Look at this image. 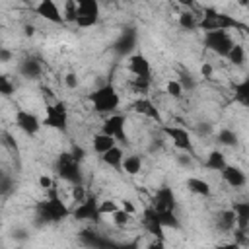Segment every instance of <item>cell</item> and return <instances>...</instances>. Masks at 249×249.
Segmentation results:
<instances>
[{
	"label": "cell",
	"instance_id": "1",
	"mask_svg": "<svg viewBox=\"0 0 249 249\" xmlns=\"http://www.w3.org/2000/svg\"><path fill=\"white\" fill-rule=\"evenodd\" d=\"M196 29H200L202 33L206 31H230V29H245V25L235 18V16H230V14H224V12H218L214 8H208L204 6L202 8V16L196 23Z\"/></svg>",
	"mask_w": 249,
	"mask_h": 249
},
{
	"label": "cell",
	"instance_id": "18",
	"mask_svg": "<svg viewBox=\"0 0 249 249\" xmlns=\"http://www.w3.org/2000/svg\"><path fill=\"white\" fill-rule=\"evenodd\" d=\"M121 171H124L130 177H136L142 173V158L138 154H124L123 163H121Z\"/></svg>",
	"mask_w": 249,
	"mask_h": 249
},
{
	"label": "cell",
	"instance_id": "19",
	"mask_svg": "<svg viewBox=\"0 0 249 249\" xmlns=\"http://www.w3.org/2000/svg\"><path fill=\"white\" fill-rule=\"evenodd\" d=\"M119 142L115 140V138H111V136H107V134H103V132H95L93 136H91V150L95 152V154H105L107 150H111L113 146H117Z\"/></svg>",
	"mask_w": 249,
	"mask_h": 249
},
{
	"label": "cell",
	"instance_id": "36",
	"mask_svg": "<svg viewBox=\"0 0 249 249\" xmlns=\"http://www.w3.org/2000/svg\"><path fill=\"white\" fill-rule=\"evenodd\" d=\"M37 185H39V189H41V191H45V193H47V191H51L56 183H54V179H53L49 173H41V175L37 177Z\"/></svg>",
	"mask_w": 249,
	"mask_h": 249
},
{
	"label": "cell",
	"instance_id": "6",
	"mask_svg": "<svg viewBox=\"0 0 249 249\" xmlns=\"http://www.w3.org/2000/svg\"><path fill=\"white\" fill-rule=\"evenodd\" d=\"M161 132L169 138V142H171L179 152H185V154L195 156L193 136H191V132H189L185 126H179V124H163V126H161Z\"/></svg>",
	"mask_w": 249,
	"mask_h": 249
},
{
	"label": "cell",
	"instance_id": "13",
	"mask_svg": "<svg viewBox=\"0 0 249 249\" xmlns=\"http://www.w3.org/2000/svg\"><path fill=\"white\" fill-rule=\"evenodd\" d=\"M132 111L140 117H146L150 121H156L158 124H163V119H161V113H160V107L150 99V97H136L134 103H132Z\"/></svg>",
	"mask_w": 249,
	"mask_h": 249
},
{
	"label": "cell",
	"instance_id": "7",
	"mask_svg": "<svg viewBox=\"0 0 249 249\" xmlns=\"http://www.w3.org/2000/svg\"><path fill=\"white\" fill-rule=\"evenodd\" d=\"M202 39H204V47L208 51H212L214 54L224 56V58L235 45L230 31H206V33H202Z\"/></svg>",
	"mask_w": 249,
	"mask_h": 249
},
{
	"label": "cell",
	"instance_id": "14",
	"mask_svg": "<svg viewBox=\"0 0 249 249\" xmlns=\"http://www.w3.org/2000/svg\"><path fill=\"white\" fill-rule=\"evenodd\" d=\"M33 10H35V14H37L39 18H43V19L54 23V25L64 23L62 14H60V6H58L54 0H41V2H37V4L33 6Z\"/></svg>",
	"mask_w": 249,
	"mask_h": 249
},
{
	"label": "cell",
	"instance_id": "33",
	"mask_svg": "<svg viewBox=\"0 0 249 249\" xmlns=\"http://www.w3.org/2000/svg\"><path fill=\"white\" fill-rule=\"evenodd\" d=\"M60 14H62V19H64V21L74 23V19H76V2H74V0H66V2L62 4Z\"/></svg>",
	"mask_w": 249,
	"mask_h": 249
},
{
	"label": "cell",
	"instance_id": "32",
	"mask_svg": "<svg viewBox=\"0 0 249 249\" xmlns=\"http://www.w3.org/2000/svg\"><path fill=\"white\" fill-rule=\"evenodd\" d=\"M14 91H16V86H14L12 78H10L8 74L0 72V95H2V97H10Z\"/></svg>",
	"mask_w": 249,
	"mask_h": 249
},
{
	"label": "cell",
	"instance_id": "37",
	"mask_svg": "<svg viewBox=\"0 0 249 249\" xmlns=\"http://www.w3.org/2000/svg\"><path fill=\"white\" fill-rule=\"evenodd\" d=\"M62 82H64V86H66L70 91L78 89V86H80V78H78V74H76V72H66V74H64V78H62Z\"/></svg>",
	"mask_w": 249,
	"mask_h": 249
},
{
	"label": "cell",
	"instance_id": "16",
	"mask_svg": "<svg viewBox=\"0 0 249 249\" xmlns=\"http://www.w3.org/2000/svg\"><path fill=\"white\" fill-rule=\"evenodd\" d=\"M185 187L195 196H204V198L212 196V185L206 179H202V177H195V175L187 177L185 179Z\"/></svg>",
	"mask_w": 249,
	"mask_h": 249
},
{
	"label": "cell",
	"instance_id": "31",
	"mask_svg": "<svg viewBox=\"0 0 249 249\" xmlns=\"http://www.w3.org/2000/svg\"><path fill=\"white\" fill-rule=\"evenodd\" d=\"M158 222L161 224V228H171V230H177L179 228V220L175 216V212H158Z\"/></svg>",
	"mask_w": 249,
	"mask_h": 249
},
{
	"label": "cell",
	"instance_id": "15",
	"mask_svg": "<svg viewBox=\"0 0 249 249\" xmlns=\"http://www.w3.org/2000/svg\"><path fill=\"white\" fill-rule=\"evenodd\" d=\"M220 177H222V181H224L228 187H231V189H241V187L247 185V175H245V171H243L241 167H237V165H231V163H228V165L220 171Z\"/></svg>",
	"mask_w": 249,
	"mask_h": 249
},
{
	"label": "cell",
	"instance_id": "41",
	"mask_svg": "<svg viewBox=\"0 0 249 249\" xmlns=\"http://www.w3.org/2000/svg\"><path fill=\"white\" fill-rule=\"evenodd\" d=\"M23 31H25V35L29 37V35H33V33H35V27H33V25H25V27H23Z\"/></svg>",
	"mask_w": 249,
	"mask_h": 249
},
{
	"label": "cell",
	"instance_id": "25",
	"mask_svg": "<svg viewBox=\"0 0 249 249\" xmlns=\"http://www.w3.org/2000/svg\"><path fill=\"white\" fill-rule=\"evenodd\" d=\"M177 23H179L181 29H185V31H193V29H196L198 16H195V14L189 12V10H183V12L177 16Z\"/></svg>",
	"mask_w": 249,
	"mask_h": 249
},
{
	"label": "cell",
	"instance_id": "8",
	"mask_svg": "<svg viewBox=\"0 0 249 249\" xmlns=\"http://www.w3.org/2000/svg\"><path fill=\"white\" fill-rule=\"evenodd\" d=\"M124 126H126V117L123 113H113L109 117H105L101 121V126H99V132L115 138L117 142H124L126 140V132H124Z\"/></svg>",
	"mask_w": 249,
	"mask_h": 249
},
{
	"label": "cell",
	"instance_id": "24",
	"mask_svg": "<svg viewBox=\"0 0 249 249\" xmlns=\"http://www.w3.org/2000/svg\"><path fill=\"white\" fill-rule=\"evenodd\" d=\"M233 101L241 107H249V80L243 78L239 82H233Z\"/></svg>",
	"mask_w": 249,
	"mask_h": 249
},
{
	"label": "cell",
	"instance_id": "35",
	"mask_svg": "<svg viewBox=\"0 0 249 249\" xmlns=\"http://www.w3.org/2000/svg\"><path fill=\"white\" fill-rule=\"evenodd\" d=\"M21 72H23L27 78H35V76L41 74V66H39V62H35V60H25V62L21 64Z\"/></svg>",
	"mask_w": 249,
	"mask_h": 249
},
{
	"label": "cell",
	"instance_id": "28",
	"mask_svg": "<svg viewBox=\"0 0 249 249\" xmlns=\"http://www.w3.org/2000/svg\"><path fill=\"white\" fill-rule=\"evenodd\" d=\"M109 218H111V224H113L115 228H119V230H124V228H128V226L132 224V214L124 212L123 208H119L117 212H113Z\"/></svg>",
	"mask_w": 249,
	"mask_h": 249
},
{
	"label": "cell",
	"instance_id": "12",
	"mask_svg": "<svg viewBox=\"0 0 249 249\" xmlns=\"http://www.w3.org/2000/svg\"><path fill=\"white\" fill-rule=\"evenodd\" d=\"M126 70L132 78H140V80H150L152 82V64L148 60L146 54L142 53H134L128 56L126 60Z\"/></svg>",
	"mask_w": 249,
	"mask_h": 249
},
{
	"label": "cell",
	"instance_id": "27",
	"mask_svg": "<svg viewBox=\"0 0 249 249\" xmlns=\"http://www.w3.org/2000/svg\"><path fill=\"white\" fill-rule=\"evenodd\" d=\"M119 208H121L119 200H115V198H111V196L97 200V212H99V216H111V214L117 212Z\"/></svg>",
	"mask_w": 249,
	"mask_h": 249
},
{
	"label": "cell",
	"instance_id": "2",
	"mask_svg": "<svg viewBox=\"0 0 249 249\" xmlns=\"http://www.w3.org/2000/svg\"><path fill=\"white\" fill-rule=\"evenodd\" d=\"M89 101H91V109L97 115L109 117L113 113H119L121 107V93L113 84H103L99 88H95L89 93Z\"/></svg>",
	"mask_w": 249,
	"mask_h": 249
},
{
	"label": "cell",
	"instance_id": "11",
	"mask_svg": "<svg viewBox=\"0 0 249 249\" xmlns=\"http://www.w3.org/2000/svg\"><path fill=\"white\" fill-rule=\"evenodd\" d=\"M14 123L16 126L23 132V134H29V136H35L39 130H41V119L37 117V113L33 111H27V109H16L14 113Z\"/></svg>",
	"mask_w": 249,
	"mask_h": 249
},
{
	"label": "cell",
	"instance_id": "20",
	"mask_svg": "<svg viewBox=\"0 0 249 249\" xmlns=\"http://www.w3.org/2000/svg\"><path fill=\"white\" fill-rule=\"evenodd\" d=\"M99 158H101L103 165L113 167V169H121V163H123V158H124V150L117 144V146H113L111 150H107L105 154H101Z\"/></svg>",
	"mask_w": 249,
	"mask_h": 249
},
{
	"label": "cell",
	"instance_id": "39",
	"mask_svg": "<svg viewBox=\"0 0 249 249\" xmlns=\"http://www.w3.org/2000/svg\"><path fill=\"white\" fill-rule=\"evenodd\" d=\"M200 74H202V78H212V74H214V66H212L210 62H202Z\"/></svg>",
	"mask_w": 249,
	"mask_h": 249
},
{
	"label": "cell",
	"instance_id": "3",
	"mask_svg": "<svg viewBox=\"0 0 249 249\" xmlns=\"http://www.w3.org/2000/svg\"><path fill=\"white\" fill-rule=\"evenodd\" d=\"M37 212H39V218H43L45 222H51V224H58V222H64L66 218H70V206L58 196L56 185L51 191H47V198L37 204Z\"/></svg>",
	"mask_w": 249,
	"mask_h": 249
},
{
	"label": "cell",
	"instance_id": "40",
	"mask_svg": "<svg viewBox=\"0 0 249 249\" xmlns=\"http://www.w3.org/2000/svg\"><path fill=\"white\" fill-rule=\"evenodd\" d=\"M214 249H241L235 241H228V243H218Z\"/></svg>",
	"mask_w": 249,
	"mask_h": 249
},
{
	"label": "cell",
	"instance_id": "38",
	"mask_svg": "<svg viewBox=\"0 0 249 249\" xmlns=\"http://www.w3.org/2000/svg\"><path fill=\"white\" fill-rule=\"evenodd\" d=\"M142 249H167V247H165V241L150 237V241H148V243H146V245H144Z\"/></svg>",
	"mask_w": 249,
	"mask_h": 249
},
{
	"label": "cell",
	"instance_id": "21",
	"mask_svg": "<svg viewBox=\"0 0 249 249\" xmlns=\"http://www.w3.org/2000/svg\"><path fill=\"white\" fill-rule=\"evenodd\" d=\"M226 165H228V161H226V154L222 150H210L206 154V158H204V167L210 169V171H218L220 173Z\"/></svg>",
	"mask_w": 249,
	"mask_h": 249
},
{
	"label": "cell",
	"instance_id": "10",
	"mask_svg": "<svg viewBox=\"0 0 249 249\" xmlns=\"http://www.w3.org/2000/svg\"><path fill=\"white\" fill-rule=\"evenodd\" d=\"M97 196L89 195L84 202L76 204L74 208H70V218H74L76 222H99V212H97Z\"/></svg>",
	"mask_w": 249,
	"mask_h": 249
},
{
	"label": "cell",
	"instance_id": "26",
	"mask_svg": "<svg viewBox=\"0 0 249 249\" xmlns=\"http://www.w3.org/2000/svg\"><path fill=\"white\" fill-rule=\"evenodd\" d=\"M226 58L231 66H243L245 64V47L241 43H235L231 47V51L226 54Z\"/></svg>",
	"mask_w": 249,
	"mask_h": 249
},
{
	"label": "cell",
	"instance_id": "34",
	"mask_svg": "<svg viewBox=\"0 0 249 249\" xmlns=\"http://www.w3.org/2000/svg\"><path fill=\"white\" fill-rule=\"evenodd\" d=\"M216 138H218V144H222V146H233L235 140H237V136L231 128H222Z\"/></svg>",
	"mask_w": 249,
	"mask_h": 249
},
{
	"label": "cell",
	"instance_id": "4",
	"mask_svg": "<svg viewBox=\"0 0 249 249\" xmlns=\"http://www.w3.org/2000/svg\"><path fill=\"white\" fill-rule=\"evenodd\" d=\"M41 124L54 132H66L70 124V111L68 105L62 99H54L45 105V117L41 119Z\"/></svg>",
	"mask_w": 249,
	"mask_h": 249
},
{
	"label": "cell",
	"instance_id": "5",
	"mask_svg": "<svg viewBox=\"0 0 249 249\" xmlns=\"http://www.w3.org/2000/svg\"><path fill=\"white\" fill-rule=\"evenodd\" d=\"M54 169H56V175L64 181V183H70V185H76V183H82V173H80V161L74 160V156L70 152H60L54 160Z\"/></svg>",
	"mask_w": 249,
	"mask_h": 249
},
{
	"label": "cell",
	"instance_id": "17",
	"mask_svg": "<svg viewBox=\"0 0 249 249\" xmlns=\"http://www.w3.org/2000/svg\"><path fill=\"white\" fill-rule=\"evenodd\" d=\"M230 208L235 214V230L247 231V226H249V202L239 200V202H233V206H230Z\"/></svg>",
	"mask_w": 249,
	"mask_h": 249
},
{
	"label": "cell",
	"instance_id": "23",
	"mask_svg": "<svg viewBox=\"0 0 249 249\" xmlns=\"http://www.w3.org/2000/svg\"><path fill=\"white\" fill-rule=\"evenodd\" d=\"M216 226L222 231H233L235 230V214L231 208H222L216 214Z\"/></svg>",
	"mask_w": 249,
	"mask_h": 249
},
{
	"label": "cell",
	"instance_id": "22",
	"mask_svg": "<svg viewBox=\"0 0 249 249\" xmlns=\"http://www.w3.org/2000/svg\"><path fill=\"white\" fill-rule=\"evenodd\" d=\"M76 18H97L99 19V4L95 0H78Z\"/></svg>",
	"mask_w": 249,
	"mask_h": 249
},
{
	"label": "cell",
	"instance_id": "9",
	"mask_svg": "<svg viewBox=\"0 0 249 249\" xmlns=\"http://www.w3.org/2000/svg\"><path fill=\"white\" fill-rule=\"evenodd\" d=\"M156 212H175V206H177V198H175V193L171 187L167 185H161L154 191L152 195V200L150 204Z\"/></svg>",
	"mask_w": 249,
	"mask_h": 249
},
{
	"label": "cell",
	"instance_id": "30",
	"mask_svg": "<svg viewBox=\"0 0 249 249\" xmlns=\"http://www.w3.org/2000/svg\"><path fill=\"white\" fill-rule=\"evenodd\" d=\"M183 93H185V88H183V84L179 82V80H167L165 82V95L167 97H171V99H181L183 97Z\"/></svg>",
	"mask_w": 249,
	"mask_h": 249
},
{
	"label": "cell",
	"instance_id": "29",
	"mask_svg": "<svg viewBox=\"0 0 249 249\" xmlns=\"http://www.w3.org/2000/svg\"><path fill=\"white\" fill-rule=\"evenodd\" d=\"M89 195H91V193L86 189V185H84V183L70 185V202H74V206H76V204H80V202H84Z\"/></svg>",
	"mask_w": 249,
	"mask_h": 249
}]
</instances>
